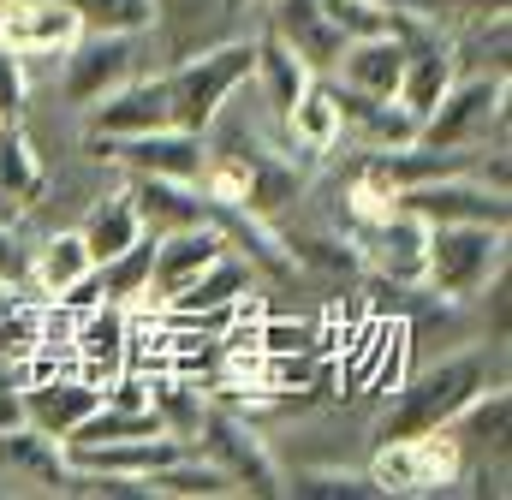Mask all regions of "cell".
<instances>
[{
    "label": "cell",
    "instance_id": "6da1fadb",
    "mask_svg": "<svg viewBox=\"0 0 512 500\" xmlns=\"http://www.w3.org/2000/svg\"><path fill=\"white\" fill-rule=\"evenodd\" d=\"M251 66H256V36H221L185 60H173L161 72V90H167V120L179 131H197L209 137L215 120L227 114V102L251 84Z\"/></svg>",
    "mask_w": 512,
    "mask_h": 500
},
{
    "label": "cell",
    "instance_id": "7a4b0ae2",
    "mask_svg": "<svg viewBox=\"0 0 512 500\" xmlns=\"http://www.w3.org/2000/svg\"><path fill=\"white\" fill-rule=\"evenodd\" d=\"M501 375L489 364V352H459V358H441L435 370L411 375L405 387H399V399L382 411V423H376V435L382 441H399V435H429V429H441L465 399H477L483 387H495Z\"/></svg>",
    "mask_w": 512,
    "mask_h": 500
},
{
    "label": "cell",
    "instance_id": "3957f363",
    "mask_svg": "<svg viewBox=\"0 0 512 500\" xmlns=\"http://www.w3.org/2000/svg\"><path fill=\"white\" fill-rule=\"evenodd\" d=\"M501 268H507V227L447 221V227H429V239H423V286L447 304L477 298Z\"/></svg>",
    "mask_w": 512,
    "mask_h": 500
},
{
    "label": "cell",
    "instance_id": "277c9868",
    "mask_svg": "<svg viewBox=\"0 0 512 500\" xmlns=\"http://www.w3.org/2000/svg\"><path fill=\"white\" fill-rule=\"evenodd\" d=\"M489 131H507V72H471L453 78L447 96L417 120V143L441 155H465Z\"/></svg>",
    "mask_w": 512,
    "mask_h": 500
},
{
    "label": "cell",
    "instance_id": "5b68a950",
    "mask_svg": "<svg viewBox=\"0 0 512 500\" xmlns=\"http://www.w3.org/2000/svg\"><path fill=\"white\" fill-rule=\"evenodd\" d=\"M459 477H465V453H459V441L447 429L382 441L376 459H370L376 495H447Z\"/></svg>",
    "mask_w": 512,
    "mask_h": 500
},
{
    "label": "cell",
    "instance_id": "8992f818",
    "mask_svg": "<svg viewBox=\"0 0 512 500\" xmlns=\"http://www.w3.org/2000/svg\"><path fill=\"white\" fill-rule=\"evenodd\" d=\"M60 72V96L84 114L90 102H102L108 90H120L126 78L143 72V36H114V30H84L66 54Z\"/></svg>",
    "mask_w": 512,
    "mask_h": 500
},
{
    "label": "cell",
    "instance_id": "52a82bcc",
    "mask_svg": "<svg viewBox=\"0 0 512 500\" xmlns=\"http://www.w3.org/2000/svg\"><path fill=\"white\" fill-rule=\"evenodd\" d=\"M197 441H203V459H215V465L239 483V495H280V489H286V477H280L274 453L262 447V435H256L239 411L209 405V411H203Z\"/></svg>",
    "mask_w": 512,
    "mask_h": 500
},
{
    "label": "cell",
    "instance_id": "ba28073f",
    "mask_svg": "<svg viewBox=\"0 0 512 500\" xmlns=\"http://www.w3.org/2000/svg\"><path fill=\"white\" fill-rule=\"evenodd\" d=\"M399 209H411L423 227H447V221H489V227H507L512 221L507 191H495V185H483V179H465V167L405 185V191H399Z\"/></svg>",
    "mask_w": 512,
    "mask_h": 500
},
{
    "label": "cell",
    "instance_id": "9c48e42d",
    "mask_svg": "<svg viewBox=\"0 0 512 500\" xmlns=\"http://www.w3.org/2000/svg\"><path fill=\"white\" fill-rule=\"evenodd\" d=\"M102 161H120L126 173H149V179H179V185H197L203 173V155L209 143L197 131H179V125H155V131H137V137H90Z\"/></svg>",
    "mask_w": 512,
    "mask_h": 500
},
{
    "label": "cell",
    "instance_id": "30bf717a",
    "mask_svg": "<svg viewBox=\"0 0 512 500\" xmlns=\"http://www.w3.org/2000/svg\"><path fill=\"white\" fill-rule=\"evenodd\" d=\"M84 36L72 0H0V48L30 60H60Z\"/></svg>",
    "mask_w": 512,
    "mask_h": 500
},
{
    "label": "cell",
    "instance_id": "8fae6325",
    "mask_svg": "<svg viewBox=\"0 0 512 500\" xmlns=\"http://www.w3.org/2000/svg\"><path fill=\"white\" fill-rule=\"evenodd\" d=\"M227 233L215 221H191L173 233H155V256H149V304H173L215 256H227Z\"/></svg>",
    "mask_w": 512,
    "mask_h": 500
},
{
    "label": "cell",
    "instance_id": "7c38bea8",
    "mask_svg": "<svg viewBox=\"0 0 512 500\" xmlns=\"http://www.w3.org/2000/svg\"><path fill=\"white\" fill-rule=\"evenodd\" d=\"M66 453V471H96V477H131L143 483L149 471H161L167 459L185 453L179 435L167 429H149V435H120V441H78V447H60Z\"/></svg>",
    "mask_w": 512,
    "mask_h": 500
},
{
    "label": "cell",
    "instance_id": "4fadbf2b",
    "mask_svg": "<svg viewBox=\"0 0 512 500\" xmlns=\"http://www.w3.org/2000/svg\"><path fill=\"white\" fill-rule=\"evenodd\" d=\"M268 30H274L316 78H328V72L340 66V54H346V36L334 30V18L322 12V0H268Z\"/></svg>",
    "mask_w": 512,
    "mask_h": 500
},
{
    "label": "cell",
    "instance_id": "5bb4252c",
    "mask_svg": "<svg viewBox=\"0 0 512 500\" xmlns=\"http://www.w3.org/2000/svg\"><path fill=\"white\" fill-rule=\"evenodd\" d=\"M459 78V60H453V48L435 36V24L429 30H417L411 42H405V66H399V84H393V102L411 114V120H423L441 96H447V84Z\"/></svg>",
    "mask_w": 512,
    "mask_h": 500
},
{
    "label": "cell",
    "instance_id": "9a60e30c",
    "mask_svg": "<svg viewBox=\"0 0 512 500\" xmlns=\"http://www.w3.org/2000/svg\"><path fill=\"white\" fill-rule=\"evenodd\" d=\"M155 6V24H149V36L161 42V54H167V66L173 60H185V54H197V48H209V42H221V30L233 24V0H149Z\"/></svg>",
    "mask_w": 512,
    "mask_h": 500
},
{
    "label": "cell",
    "instance_id": "2e32d148",
    "mask_svg": "<svg viewBox=\"0 0 512 500\" xmlns=\"http://www.w3.org/2000/svg\"><path fill=\"white\" fill-rule=\"evenodd\" d=\"M24 399V423L36 429V435H48V441H66L102 399H108V387H96L90 375H48V381H36L30 393H18Z\"/></svg>",
    "mask_w": 512,
    "mask_h": 500
},
{
    "label": "cell",
    "instance_id": "e0dca14e",
    "mask_svg": "<svg viewBox=\"0 0 512 500\" xmlns=\"http://www.w3.org/2000/svg\"><path fill=\"white\" fill-rule=\"evenodd\" d=\"M90 120V137H137V131H155V125H173L167 120V90L161 78H126L120 90H108L102 102L84 108Z\"/></svg>",
    "mask_w": 512,
    "mask_h": 500
},
{
    "label": "cell",
    "instance_id": "ac0fdd59",
    "mask_svg": "<svg viewBox=\"0 0 512 500\" xmlns=\"http://www.w3.org/2000/svg\"><path fill=\"white\" fill-rule=\"evenodd\" d=\"M131 209L143 221V233H173V227H191V221H209V203L197 185H179V179H149V173H131L126 185Z\"/></svg>",
    "mask_w": 512,
    "mask_h": 500
},
{
    "label": "cell",
    "instance_id": "d6986e66",
    "mask_svg": "<svg viewBox=\"0 0 512 500\" xmlns=\"http://www.w3.org/2000/svg\"><path fill=\"white\" fill-rule=\"evenodd\" d=\"M90 268H96V256H90V245H84L78 227H72V233H48V239L36 245V256L24 262V280H30L42 298H72V292L90 280Z\"/></svg>",
    "mask_w": 512,
    "mask_h": 500
},
{
    "label": "cell",
    "instance_id": "ffe728a7",
    "mask_svg": "<svg viewBox=\"0 0 512 500\" xmlns=\"http://www.w3.org/2000/svg\"><path fill=\"white\" fill-rule=\"evenodd\" d=\"M405 42L411 36H358V42H346V54H340V84L346 90H364V96H393V84H399V66H405Z\"/></svg>",
    "mask_w": 512,
    "mask_h": 500
},
{
    "label": "cell",
    "instance_id": "44dd1931",
    "mask_svg": "<svg viewBox=\"0 0 512 500\" xmlns=\"http://www.w3.org/2000/svg\"><path fill=\"white\" fill-rule=\"evenodd\" d=\"M423 239H429V227L411 209H393L387 221L370 227V256H376V268H382L387 280L423 286Z\"/></svg>",
    "mask_w": 512,
    "mask_h": 500
},
{
    "label": "cell",
    "instance_id": "7402d4cb",
    "mask_svg": "<svg viewBox=\"0 0 512 500\" xmlns=\"http://www.w3.org/2000/svg\"><path fill=\"white\" fill-rule=\"evenodd\" d=\"M286 137H292V149H304V155H328V149H340V137H346V120H340V102H334V90H328V78H310V90L286 108Z\"/></svg>",
    "mask_w": 512,
    "mask_h": 500
},
{
    "label": "cell",
    "instance_id": "603a6c76",
    "mask_svg": "<svg viewBox=\"0 0 512 500\" xmlns=\"http://www.w3.org/2000/svg\"><path fill=\"white\" fill-rule=\"evenodd\" d=\"M251 78L262 84V102L274 108V120H286V108H292V102L310 90V78H316V72H310V66H304V60H298V54H292V48H286L274 30H268V24H262Z\"/></svg>",
    "mask_w": 512,
    "mask_h": 500
},
{
    "label": "cell",
    "instance_id": "cb8c5ba5",
    "mask_svg": "<svg viewBox=\"0 0 512 500\" xmlns=\"http://www.w3.org/2000/svg\"><path fill=\"white\" fill-rule=\"evenodd\" d=\"M149 483V495H167V500H233L239 495V483L215 465V459H203V453H179V459H167L161 471H149L143 477Z\"/></svg>",
    "mask_w": 512,
    "mask_h": 500
},
{
    "label": "cell",
    "instance_id": "d4e9b609",
    "mask_svg": "<svg viewBox=\"0 0 512 500\" xmlns=\"http://www.w3.org/2000/svg\"><path fill=\"white\" fill-rule=\"evenodd\" d=\"M0 477H30L42 489H66V453H60V441L36 435L30 423L0 429Z\"/></svg>",
    "mask_w": 512,
    "mask_h": 500
},
{
    "label": "cell",
    "instance_id": "484cf974",
    "mask_svg": "<svg viewBox=\"0 0 512 500\" xmlns=\"http://www.w3.org/2000/svg\"><path fill=\"white\" fill-rule=\"evenodd\" d=\"M149 256H155V233H143L137 245H126L120 256H108V262H96L90 268V292L102 298V304H137V298H149Z\"/></svg>",
    "mask_w": 512,
    "mask_h": 500
},
{
    "label": "cell",
    "instance_id": "4316f807",
    "mask_svg": "<svg viewBox=\"0 0 512 500\" xmlns=\"http://www.w3.org/2000/svg\"><path fill=\"white\" fill-rule=\"evenodd\" d=\"M78 239L90 245L96 262H108V256H120L126 245H137V239H143V221H137V209H131L126 191L96 197V203H90V215H84V227H78Z\"/></svg>",
    "mask_w": 512,
    "mask_h": 500
},
{
    "label": "cell",
    "instance_id": "83f0119b",
    "mask_svg": "<svg viewBox=\"0 0 512 500\" xmlns=\"http://www.w3.org/2000/svg\"><path fill=\"white\" fill-rule=\"evenodd\" d=\"M42 185H48V167H42L24 120H0V191H12L18 203H36Z\"/></svg>",
    "mask_w": 512,
    "mask_h": 500
},
{
    "label": "cell",
    "instance_id": "f1b7e54d",
    "mask_svg": "<svg viewBox=\"0 0 512 500\" xmlns=\"http://www.w3.org/2000/svg\"><path fill=\"white\" fill-rule=\"evenodd\" d=\"M78 352L90 358V381H102V370L120 375V364H126V322H120V304H102V298H96V316L78 328Z\"/></svg>",
    "mask_w": 512,
    "mask_h": 500
},
{
    "label": "cell",
    "instance_id": "f546056e",
    "mask_svg": "<svg viewBox=\"0 0 512 500\" xmlns=\"http://www.w3.org/2000/svg\"><path fill=\"white\" fill-rule=\"evenodd\" d=\"M149 411H155V423H161L167 435H179V441L191 447L197 429H203L209 399H203L197 387H185V381H149Z\"/></svg>",
    "mask_w": 512,
    "mask_h": 500
},
{
    "label": "cell",
    "instance_id": "4dcf8cb0",
    "mask_svg": "<svg viewBox=\"0 0 512 500\" xmlns=\"http://www.w3.org/2000/svg\"><path fill=\"white\" fill-rule=\"evenodd\" d=\"M84 30H114V36H149L155 6L149 0H72Z\"/></svg>",
    "mask_w": 512,
    "mask_h": 500
},
{
    "label": "cell",
    "instance_id": "1f68e13d",
    "mask_svg": "<svg viewBox=\"0 0 512 500\" xmlns=\"http://www.w3.org/2000/svg\"><path fill=\"white\" fill-rule=\"evenodd\" d=\"M286 489L292 495H310V500H370L376 495L370 471H298Z\"/></svg>",
    "mask_w": 512,
    "mask_h": 500
},
{
    "label": "cell",
    "instance_id": "d6a6232c",
    "mask_svg": "<svg viewBox=\"0 0 512 500\" xmlns=\"http://www.w3.org/2000/svg\"><path fill=\"white\" fill-rule=\"evenodd\" d=\"M24 102H30V72L12 48H0V120H24Z\"/></svg>",
    "mask_w": 512,
    "mask_h": 500
},
{
    "label": "cell",
    "instance_id": "836d02e7",
    "mask_svg": "<svg viewBox=\"0 0 512 500\" xmlns=\"http://www.w3.org/2000/svg\"><path fill=\"white\" fill-rule=\"evenodd\" d=\"M512 0H429V12L435 18H471V24H483V18H501Z\"/></svg>",
    "mask_w": 512,
    "mask_h": 500
},
{
    "label": "cell",
    "instance_id": "e575fe53",
    "mask_svg": "<svg viewBox=\"0 0 512 500\" xmlns=\"http://www.w3.org/2000/svg\"><path fill=\"white\" fill-rule=\"evenodd\" d=\"M24 262H30V250L18 245V227H0V286H18Z\"/></svg>",
    "mask_w": 512,
    "mask_h": 500
},
{
    "label": "cell",
    "instance_id": "d590c367",
    "mask_svg": "<svg viewBox=\"0 0 512 500\" xmlns=\"http://www.w3.org/2000/svg\"><path fill=\"white\" fill-rule=\"evenodd\" d=\"M262 340H268V352H280V358L310 346V340H304V328H280V322H274V328H262Z\"/></svg>",
    "mask_w": 512,
    "mask_h": 500
},
{
    "label": "cell",
    "instance_id": "8d00e7d4",
    "mask_svg": "<svg viewBox=\"0 0 512 500\" xmlns=\"http://www.w3.org/2000/svg\"><path fill=\"white\" fill-rule=\"evenodd\" d=\"M18 423H24V399L0 387V429H18Z\"/></svg>",
    "mask_w": 512,
    "mask_h": 500
},
{
    "label": "cell",
    "instance_id": "74e56055",
    "mask_svg": "<svg viewBox=\"0 0 512 500\" xmlns=\"http://www.w3.org/2000/svg\"><path fill=\"white\" fill-rule=\"evenodd\" d=\"M18 221H24V203L12 191H0V227H18Z\"/></svg>",
    "mask_w": 512,
    "mask_h": 500
},
{
    "label": "cell",
    "instance_id": "f35d334b",
    "mask_svg": "<svg viewBox=\"0 0 512 500\" xmlns=\"http://www.w3.org/2000/svg\"><path fill=\"white\" fill-rule=\"evenodd\" d=\"M233 6H245V0H233Z\"/></svg>",
    "mask_w": 512,
    "mask_h": 500
}]
</instances>
